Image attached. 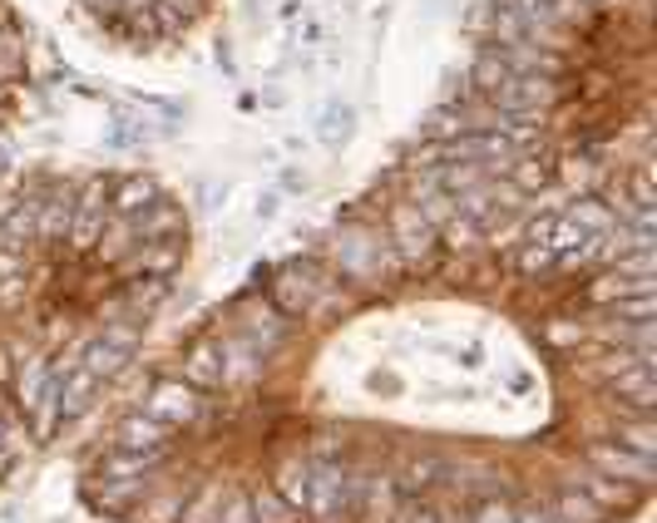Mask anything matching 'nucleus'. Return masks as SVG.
<instances>
[{"mask_svg": "<svg viewBox=\"0 0 657 523\" xmlns=\"http://www.w3.org/2000/svg\"><path fill=\"white\" fill-rule=\"evenodd\" d=\"M104 30L134 39V45H163L189 35L203 20L208 0H80Z\"/></svg>", "mask_w": 657, "mask_h": 523, "instance_id": "f257e3e1", "label": "nucleus"}, {"mask_svg": "<svg viewBox=\"0 0 657 523\" xmlns=\"http://www.w3.org/2000/svg\"><path fill=\"white\" fill-rule=\"evenodd\" d=\"M25 65H31V49H25V30L15 20V10L0 0V124L15 114V99L25 84Z\"/></svg>", "mask_w": 657, "mask_h": 523, "instance_id": "f03ea898", "label": "nucleus"}]
</instances>
